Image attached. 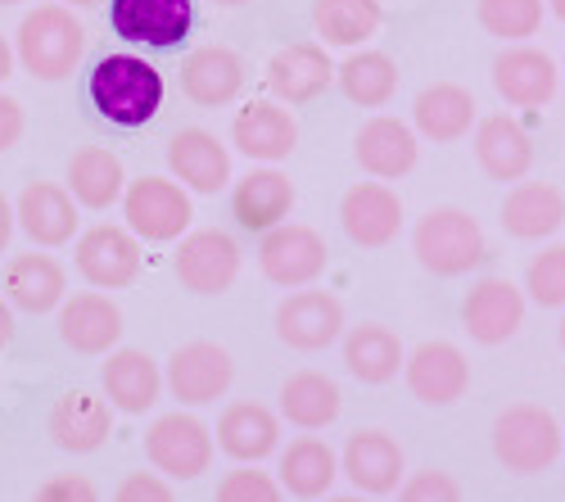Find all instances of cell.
<instances>
[{
  "mask_svg": "<svg viewBox=\"0 0 565 502\" xmlns=\"http://www.w3.org/2000/svg\"><path fill=\"white\" fill-rule=\"evenodd\" d=\"M86 51V28L68 6H36L23 14L14 32V60L36 77V82H64L82 64Z\"/></svg>",
  "mask_w": 565,
  "mask_h": 502,
  "instance_id": "obj_2",
  "label": "cell"
},
{
  "mask_svg": "<svg viewBox=\"0 0 565 502\" xmlns=\"http://www.w3.org/2000/svg\"><path fill=\"white\" fill-rule=\"evenodd\" d=\"M213 6H226V10H235V6H249V0H213Z\"/></svg>",
  "mask_w": 565,
  "mask_h": 502,
  "instance_id": "obj_52",
  "label": "cell"
},
{
  "mask_svg": "<svg viewBox=\"0 0 565 502\" xmlns=\"http://www.w3.org/2000/svg\"><path fill=\"white\" fill-rule=\"evenodd\" d=\"M77 271L86 286L96 290H122L140 277V241L127 232V226L100 222L90 232L77 236Z\"/></svg>",
  "mask_w": 565,
  "mask_h": 502,
  "instance_id": "obj_14",
  "label": "cell"
},
{
  "mask_svg": "<svg viewBox=\"0 0 565 502\" xmlns=\"http://www.w3.org/2000/svg\"><path fill=\"white\" fill-rule=\"evenodd\" d=\"M461 327H466L470 340L484 344V349L507 344L515 331L525 327V290L511 286L507 277L476 281L461 299Z\"/></svg>",
  "mask_w": 565,
  "mask_h": 502,
  "instance_id": "obj_12",
  "label": "cell"
},
{
  "mask_svg": "<svg viewBox=\"0 0 565 502\" xmlns=\"http://www.w3.org/2000/svg\"><path fill=\"white\" fill-rule=\"evenodd\" d=\"M561 73H565V64H561Z\"/></svg>",
  "mask_w": 565,
  "mask_h": 502,
  "instance_id": "obj_55",
  "label": "cell"
},
{
  "mask_svg": "<svg viewBox=\"0 0 565 502\" xmlns=\"http://www.w3.org/2000/svg\"><path fill=\"white\" fill-rule=\"evenodd\" d=\"M60 340L73 349V353H114V344L122 340V312L109 295L100 290H86V295H73L60 303Z\"/></svg>",
  "mask_w": 565,
  "mask_h": 502,
  "instance_id": "obj_24",
  "label": "cell"
},
{
  "mask_svg": "<svg viewBox=\"0 0 565 502\" xmlns=\"http://www.w3.org/2000/svg\"><path fill=\"white\" fill-rule=\"evenodd\" d=\"M231 146L254 163H280L299 150V122L280 100H249L231 118Z\"/></svg>",
  "mask_w": 565,
  "mask_h": 502,
  "instance_id": "obj_18",
  "label": "cell"
},
{
  "mask_svg": "<svg viewBox=\"0 0 565 502\" xmlns=\"http://www.w3.org/2000/svg\"><path fill=\"white\" fill-rule=\"evenodd\" d=\"M267 90L280 105H308L335 82V64L317 41H290L267 60Z\"/></svg>",
  "mask_w": 565,
  "mask_h": 502,
  "instance_id": "obj_19",
  "label": "cell"
},
{
  "mask_svg": "<svg viewBox=\"0 0 565 502\" xmlns=\"http://www.w3.org/2000/svg\"><path fill=\"white\" fill-rule=\"evenodd\" d=\"M344 407V394L331 376L321 372H295L280 385V417L295 430H326Z\"/></svg>",
  "mask_w": 565,
  "mask_h": 502,
  "instance_id": "obj_36",
  "label": "cell"
},
{
  "mask_svg": "<svg viewBox=\"0 0 565 502\" xmlns=\"http://www.w3.org/2000/svg\"><path fill=\"white\" fill-rule=\"evenodd\" d=\"M14 222L19 232L41 245V249H60L77 236V200L68 195V186H55V181H28L19 204H14Z\"/></svg>",
  "mask_w": 565,
  "mask_h": 502,
  "instance_id": "obj_22",
  "label": "cell"
},
{
  "mask_svg": "<svg viewBox=\"0 0 565 502\" xmlns=\"http://www.w3.org/2000/svg\"><path fill=\"white\" fill-rule=\"evenodd\" d=\"M122 217H127V232L136 241H150V245H168L181 241L191 232V191L172 177H140L127 181L122 191Z\"/></svg>",
  "mask_w": 565,
  "mask_h": 502,
  "instance_id": "obj_5",
  "label": "cell"
},
{
  "mask_svg": "<svg viewBox=\"0 0 565 502\" xmlns=\"http://www.w3.org/2000/svg\"><path fill=\"white\" fill-rule=\"evenodd\" d=\"M14 226H19V222H14V204H10L6 195H0V254L10 249V236H14Z\"/></svg>",
  "mask_w": 565,
  "mask_h": 502,
  "instance_id": "obj_46",
  "label": "cell"
},
{
  "mask_svg": "<svg viewBox=\"0 0 565 502\" xmlns=\"http://www.w3.org/2000/svg\"><path fill=\"white\" fill-rule=\"evenodd\" d=\"M280 480H271L258 467H235L217 480V502H280Z\"/></svg>",
  "mask_w": 565,
  "mask_h": 502,
  "instance_id": "obj_41",
  "label": "cell"
},
{
  "mask_svg": "<svg viewBox=\"0 0 565 502\" xmlns=\"http://www.w3.org/2000/svg\"><path fill=\"white\" fill-rule=\"evenodd\" d=\"M10 340H14V308L0 299V349H6Z\"/></svg>",
  "mask_w": 565,
  "mask_h": 502,
  "instance_id": "obj_47",
  "label": "cell"
},
{
  "mask_svg": "<svg viewBox=\"0 0 565 502\" xmlns=\"http://www.w3.org/2000/svg\"><path fill=\"white\" fill-rule=\"evenodd\" d=\"M45 430H51V439L64 452L82 458V452L105 448V439L114 435V407L105 398H96V394H86V389H68V394L55 398Z\"/></svg>",
  "mask_w": 565,
  "mask_h": 502,
  "instance_id": "obj_25",
  "label": "cell"
},
{
  "mask_svg": "<svg viewBox=\"0 0 565 502\" xmlns=\"http://www.w3.org/2000/svg\"><path fill=\"white\" fill-rule=\"evenodd\" d=\"M0 6H23V0H0Z\"/></svg>",
  "mask_w": 565,
  "mask_h": 502,
  "instance_id": "obj_54",
  "label": "cell"
},
{
  "mask_svg": "<svg viewBox=\"0 0 565 502\" xmlns=\"http://www.w3.org/2000/svg\"><path fill=\"white\" fill-rule=\"evenodd\" d=\"M476 163L493 181H525L534 168V141L530 131L515 122L511 114H489L476 122Z\"/></svg>",
  "mask_w": 565,
  "mask_h": 502,
  "instance_id": "obj_29",
  "label": "cell"
},
{
  "mask_svg": "<svg viewBox=\"0 0 565 502\" xmlns=\"http://www.w3.org/2000/svg\"><path fill=\"white\" fill-rule=\"evenodd\" d=\"M23 127H28V118H23V105H19L14 96H6V90H0V154L19 146Z\"/></svg>",
  "mask_w": 565,
  "mask_h": 502,
  "instance_id": "obj_45",
  "label": "cell"
},
{
  "mask_svg": "<svg viewBox=\"0 0 565 502\" xmlns=\"http://www.w3.org/2000/svg\"><path fill=\"white\" fill-rule=\"evenodd\" d=\"M114 502H177V498H172L168 476H159V471H131V476L118 484Z\"/></svg>",
  "mask_w": 565,
  "mask_h": 502,
  "instance_id": "obj_43",
  "label": "cell"
},
{
  "mask_svg": "<svg viewBox=\"0 0 565 502\" xmlns=\"http://www.w3.org/2000/svg\"><path fill=\"white\" fill-rule=\"evenodd\" d=\"M127 191V172L122 159L105 146H82L68 159V195L77 209H114Z\"/></svg>",
  "mask_w": 565,
  "mask_h": 502,
  "instance_id": "obj_34",
  "label": "cell"
},
{
  "mask_svg": "<svg viewBox=\"0 0 565 502\" xmlns=\"http://www.w3.org/2000/svg\"><path fill=\"white\" fill-rule=\"evenodd\" d=\"M168 172L195 195H217L231 186V150L204 127H181L168 141Z\"/></svg>",
  "mask_w": 565,
  "mask_h": 502,
  "instance_id": "obj_21",
  "label": "cell"
},
{
  "mask_svg": "<svg viewBox=\"0 0 565 502\" xmlns=\"http://www.w3.org/2000/svg\"><path fill=\"white\" fill-rule=\"evenodd\" d=\"M177 281L191 295H226L241 277V245L235 236L204 226V232H185L177 245Z\"/></svg>",
  "mask_w": 565,
  "mask_h": 502,
  "instance_id": "obj_9",
  "label": "cell"
},
{
  "mask_svg": "<svg viewBox=\"0 0 565 502\" xmlns=\"http://www.w3.org/2000/svg\"><path fill=\"white\" fill-rule=\"evenodd\" d=\"M476 118H480L476 96L457 82H435L412 100L416 136H426V141H435V146H452V141H461V136H470Z\"/></svg>",
  "mask_w": 565,
  "mask_h": 502,
  "instance_id": "obj_28",
  "label": "cell"
},
{
  "mask_svg": "<svg viewBox=\"0 0 565 502\" xmlns=\"http://www.w3.org/2000/svg\"><path fill=\"white\" fill-rule=\"evenodd\" d=\"M109 28L127 45L172 51L195 28V0H109Z\"/></svg>",
  "mask_w": 565,
  "mask_h": 502,
  "instance_id": "obj_8",
  "label": "cell"
},
{
  "mask_svg": "<svg viewBox=\"0 0 565 502\" xmlns=\"http://www.w3.org/2000/svg\"><path fill=\"white\" fill-rule=\"evenodd\" d=\"M340 476H349V484L366 498L394 493L407 476V458L394 435L385 430H353L344 452H340Z\"/></svg>",
  "mask_w": 565,
  "mask_h": 502,
  "instance_id": "obj_20",
  "label": "cell"
},
{
  "mask_svg": "<svg viewBox=\"0 0 565 502\" xmlns=\"http://www.w3.org/2000/svg\"><path fill=\"white\" fill-rule=\"evenodd\" d=\"M295 204H299L295 181L286 172H276V168H254L231 186L235 222H241L245 232H258V236L271 232V226H280V222H290Z\"/></svg>",
  "mask_w": 565,
  "mask_h": 502,
  "instance_id": "obj_23",
  "label": "cell"
},
{
  "mask_svg": "<svg viewBox=\"0 0 565 502\" xmlns=\"http://www.w3.org/2000/svg\"><path fill=\"white\" fill-rule=\"evenodd\" d=\"M217 448L231 462L258 467L280 448V421L263 403H231L217 421Z\"/></svg>",
  "mask_w": 565,
  "mask_h": 502,
  "instance_id": "obj_31",
  "label": "cell"
},
{
  "mask_svg": "<svg viewBox=\"0 0 565 502\" xmlns=\"http://www.w3.org/2000/svg\"><path fill=\"white\" fill-rule=\"evenodd\" d=\"M543 6L552 10V19H561V23H565V0H543Z\"/></svg>",
  "mask_w": 565,
  "mask_h": 502,
  "instance_id": "obj_49",
  "label": "cell"
},
{
  "mask_svg": "<svg viewBox=\"0 0 565 502\" xmlns=\"http://www.w3.org/2000/svg\"><path fill=\"white\" fill-rule=\"evenodd\" d=\"M556 86H561V68L552 64L547 51H539V45H530V41L502 45V55L493 60V90L511 109L552 105Z\"/></svg>",
  "mask_w": 565,
  "mask_h": 502,
  "instance_id": "obj_13",
  "label": "cell"
},
{
  "mask_svg": "<svg viewBox=\"0 0 565 502\" xmlns=\"http://www.w3.org/2000/svg\"><path fill=\"white\" fill-rule=\"evenodd\" d=\"M231 381H235V362L213 340L181 344L168 357V372H163V385L172 389V398L181 407H209V403H217L231 389Z\"/></svg>",
  "mask_w": 565,
  "mask_h": 502,
  "instance_id": "obj_10",
  "label": "cell"
},
{
  "mask_svg": "<svg viewBox=\"0 0 565 502\" xmlns=\"http://www.w3.org/2000/svg\"><path fill=\"white\" fill-rule=\"evenodd\" d=\"M32 502H100V493H96V484H90L86 476L68 471V476H51V480H45L32 493Z\"/></svg>",
  "mask_w": 565,
  "mask_h": 502,
  "instance_id": "obj_44",
  "label": "cell"
},
{
  "mask_svg": "<svg viewBox=\"0 0 565 502\" xmlns=\"http://www.w3.org/2000/svg\"><path fill=\"white\" fill-rule=\"evenodd\" d=\"M340 90L362 109H385L398 96V64L385 51H353L335 68Z\"/></svg>",
  "mask_w": 565,
  "mask_h": 502,
  "instance_id": "obj_38",
  "label": "cell"
},
{
  "mask_svg": "<svg viewBox=\"0 0 565 502\" xmlns=\"http://www.w3.org/2000/svg\"><path fill=\"white\" fill-rule=\"evenodd\" d=\"M340 226L344 236L362 249H385L403 232V200L385 181H358L340 200Z\"/></svg>",
  "mask_w": 565,
  "mask_h": 502,
  "instance_id": "obj_16",
  "label": "cell"
},
{
  "mask_svg": "<svg viewBox=\"0 0 565 502\" xmlns=\"http://www.w3.org/2000/svg\"><path fill=\"white\" fill-rule=\"evenodd\" d=\"M565 452V430L543 403H511L493 421V458L511 476H539Z\"/></svg>",
  "mask_w": 565,
  "mask_h": 502,
  "instance_id": "obj_4",
  "label": "cell"
},
{
  "mask_svg": "<svg viewBox=\"0 0 565 502\" xmlns=\"http://www.w3.org/2000/svg\"><path fill=\"white\" fill-rule=\"evenodd\" d=\"M385 10L381 0H317L312 28L321 45H340V51H362V45L381 32Z\"/></svg>",
  "mask_w": 565,
  "mask_h": 502,
  "instance_id": "obj_37",
  "label": "cell"
},
{
  "mask_svg": "<svg viewBox=\"0 0 565 502\" xmlns=\"http://www.w3.org/2000/svg\"><path fill=\"white\" fill-rule=\"evenodd\" d=\"M412 254L426 271H435V277H466L470 267L484 263L489 241H484V226L466 209L444 204V209H430L412 226Z\"/></svg>",
  "mask_w": 565,
  "mask_h": 502,
  "instance_id": "obj_3",
  "label": "cell"
},
{
  "mask_svg": "<svg viewBox=\"0 0 565 502\" xmlns=\"http://www.w3.org/2000/svg\"><path fill=\"white\" fill-rule=\"evenodd\" d=\"M565 226V195L552 181H515L502 200V232L511 241H547Z\"/></svg>",
  "mask_w": 565,
  "mask_h": 502,
  "instance_id": "obj_30",
  "label": "cell"
},
{
  "mask_svg": "<svg viewBox=\"0 0 565 502\" xmlns=\"http://www.w3.org/2000/svg\"><path fill=\"white\" fill-rule=\"evenodd\" d=\"M398 502H461V484L448 471L426 467V471H416V476L403 480Z\"/></svg>",
  "mask_w": 565,
  "mask_h": 502,
  "instance_id": "obj_42",
  "label": "cell"
},
{
  "mask_svg": "<svg viewBox=\"0 0 565 502\" xmlns=\"http://www.w3.org/2000/svg\"><path fill=\"white\" fill-rule=\"evenodd\" d=\"M100 385H105V403L114 413H127V417H146L150 407L159 403L163 394V372L150 353L140 349H114L105 372H100Z\"/></svg>",
  "mask_w": 565,
  "mask_h": 502,
  "instance_id": "obj_26",
  "label": "cell"
},
{
  "mask_svg": "<svg viewBox=\"0 0 565 502\" xmlns=\"http://www.w3.org/2000/svg\"><path fill=\"white\" fill-rule=\"evenodd\" d=\"M326 263H331V249H326L321 232H312L303 222H280L271 232H263V241H258V267L280 290L312 286L326 271Z\"/></svg>",
  "mask_w": 565,
  "mask_h": 502,
  "instance_id": "obj_6",
  "label": "cell"
},
{
  "mask_svg": "<svg viewBox=\"0 0 565 502\" xmlns=\"http://www.w3.org/2000/svg\"><path fill=\"white\" fill-rule=\"evenodd\" d=\"M146 458L168 480H200L213 467V430L191 413H168L146 430Z\"/></svg>",
  "mask_w": 565,
  "mask_h": 502,
  "instance_id": "obj_7",
  "label": "cell"
},
{
  "mask_svg": "<svg viewBox=\"0 0 565 502\" xmlns=\"http://www.w3.org/2000/svg\"><path fill=\"white\" fill-rule=\"evenodd\" d=\"M344 335V303L331 290H295L276 303V340L299 353L331 349Z\"/></svg>",
  "mask_w": 565,
  "mask_h": 502,
  "instance_id": "obj_11",
  "label": "cell"
},
{
  "mask_svg": "<svg viewBox=\"0 0 565 502\" xmlns=\"http://www.w3.org/2000/svg\"><path fill=\"white\" fill-rule=\"evenodd\" d=\"M525 295L539 308H565V245H547L525 267Z\"/></svg>",
  "mask_w": 565,
  "mask_h": 502,
  "instance_id": "obj_40",
  "label": "cell"
},
{
  "mask_svg": "<svg viewBox=\"0 0 565 502\" xmlns=\"http://www.w3.org/2000/svg\"><path fill=\"white\" fill-rule=\"evenodd\" d=\"M403 381L412 389L416 403H426V407H448L457 403L466 389H470V362L457 344L448 340H426L420 349L407 353L403 362Z\"/></svg>",
  "mask_w": 565,
  "mask_h": 502,
  "instance_id": "obj_15",
  "label": "cell"
},
{
  "mask_svg": "<svg viewBox=\"0 0 565 502\" xmlns=\"http://www.w3.org/2000/svg\"><path fill=\"white\" fill-rule=\"evenodd\" d=\"M14 73V45L6 41V36H0V82H6Z\"/></svg>",
  "mask_w": 565,
  "mask_h": 502,
  "instance_id": "obj_48",
  "label": "cell"
},
{
  "mask_svg": "<svg viewBox=\"0 0 565 502\" xmlns=\"http://www.w3.org/2000/svg\"><path fill=\"white\" fill-rule=\"evenodd\" d=\"M476 19L489 36L515 45V41H530L543 28V0H480Z\"/></svg>",
  "mask_w": 565,
  "mask_h": 502,
  "instance_id": "obj_39",
  "label": "cell"
},
{
  "mask_svg": "<svg viewBox=\"0 0 565 502\" xmlns=\"http://www.w3.org/2000/svg\"><path fill=\"white\" fill-rule=\"evenodd\" d=\"M556 340H561V349H565V308H561V327H556Z\"/></svg>",
  "mask_w": 565,
  "mask_h": 502,
  "instance_id": "obj_53",
  "label": "cell"
},
{
  "mask_svg": "<svg viewBox=\"0 0 565 502\" xmlns=\"http://www.w3.org/2000/svg\"><path fill=\"white\" fill-rule=\"evenodd\" d=\"M86 96H90V105H96V114L105 122L131 131V127H146V122L159 118L168 86H163V73L150 60H140L131 51H114V55H100L96 68H90Z\"/></svg>",
  "mask_w": 565,
  "mask_h": 502,
  "instance_id": "obj_1",
  "label": "cell"
},
{
  "mask_svg": "<svg viewBox=\"0 0 565 502\" xmlns=\"http://www.w3.org/2000/svg\"><path fill=\"white\" fill-rule=\"evenodd\" d=\"M353 159H358V168H362L366 177H375V181H398V177H407V172L416 168V159H420V136H416V127L403 122V118L375 114V118H366V122L358 127V136H353Z\"/></svg>",
  "mask_w": 565,
  "mask_h": 502,
  "instance_id": "obj_17",
  "label": "cell"
},
{
  "mask_svg": "<svg viewBox=\"0 0 565 502\" xmlns=\"http://www.w3.org/2000/svg\"><path fill=\"white\" fill-rule=\"evenodd\" d=\"M68 299V277L51 254H19L6 263V303L19 312H55Z\"/></svg>",
  "mask_w": 565,
  "mask_h": 502,
  "instance_id": "obj_32",
  "label": "cell"
},
{
  "mask_svg": "<svg viewBox=\"0 0 565 502\" xmlns=\"http://www.w3.org/2000/svg\"><path fill=\"white\" fill-rule=\"evenodd\" d=\"M181 90L204 109H222L245 90V60L231 45H200L181 64Z\"/></svg>",
  "mask_w": 565,
  "mask_h": 502,
  "instance_id": "obj_27",
  "label": "cell"
},
{
  "mask_svg": "<svg viewBox=\"0 0 565 502\" xmlns=\"http://www.w3.org/2000/svg\"><path fill=\"white\" fill-rule=\"evenodd\" d=\"M326 502H366L362 493H340V498H326Z\"/></svg>",
  "mask_w": 565,
  "mask_h": 502,
  "instance_id": "obj_51",
  "label": "cell"
},
{
  "mask_svg": "<svg viewBox=\"0 0 565 502\" xmlns=\"http://www.w3.org/2000/svg\"><path fill=\"white\" fill-rule=\"evenodd\" d=\"M403 362H407L403 340L381 322H362L344 335V367L362 385H390L403 372Z\"/></svg>",
  "mask_w": 565,
  "mask_h": 502,
  "instance_id": "obj_33",
  "label": "cell"
},
{
  "mask_svg": "<svg viewBox=\"0 0 565 502\" xmlns=\"http://www.w3.org/2000/svg\"><path fill=\"white\" fill-rule=\"evenodd\" d=\"M60 6H68V10H90V6H100V0H60Z\"/></svg>",
  "mask_w": 565,
  "mask_h": 502,
  "instance_id": "obj_50",
  "label": "cell"
},
{
  "mask_svg": "<svg viewBox=\"0 0 565 502\" xmlns=\"http://www.w3.org/2000/svg\"><path fill=\"white\" fill-rule=\"evenodd\" d=\"M280 489H286L290 498H326L340 476V458H335V448L331 444H321L317 435H303L295 439L286 452H280Z\"/></svg>",
  "mask_w": 565,
  "mask_h": 502,
  "instance_id": "obj_35",
  "label": "cell"
}]
</instances>
